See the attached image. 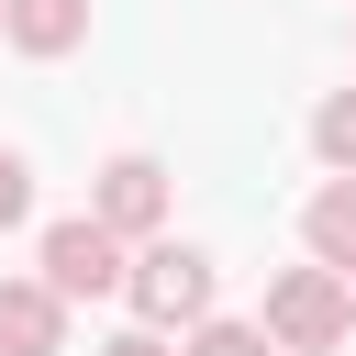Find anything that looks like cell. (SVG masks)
Here are the masks:
<instances>
[{"label":"cell","instance_id":"obj_1","mask_svg":"<svg viewBox=\"0 0 356 356\" xmlns=\"http://www.w3.org/2000/svg\"><path fill=\"white\" fill-rule=\"evenodd\" d=\"M256 323L278 334V356H334V345L356 334V278L323 267V256H300V267L267 278V312H256Z\"/></svg>","mask_w":356,"mask_h":356},{"label":"cell","instance_id":"obj_2","mask_svg":"<svg viewBox=\"0 0 356 356\" xmlns=\"http://www.w3.org/2000/svg\"><path fill=\"white\" fill-rule=\"evenodd\" d=\"M33 267H44L67 300H122V278H134V234H111L100 211H67V222H44Z\"/></svg>","mask_w":356,"mask_h":356},{"label":"cell","instance_id":"obj_3","mask_svg":"<svg viewBox=\"0 0 356 356\" xmlns=\"http://www.w3.org/2000/svg\"><path fill=\"white\" fill-rule=\"evenodd\" d=\"M122 300H134V323H167V334H189V323L211 312V256H200V245H178V234H145V245H134V278H122Z\"/></svg>","mask_w":356,"mask_h":356},{"label":"cell","instance_id":"obj_4","mask_svg":"<svg viewBox=\"0 0 356 356\" xmlns=\"http://www.w3.org/2000/svg\"><path fill=\"white\" fill-rule=\"evenodd\" d=\"M89 211L111 222V234H167V211H178V178L145 156V145H122V156H100V178H89Z\"/></svg>","mask_w":356,"mask_h":356},{"label":"cell","instance_id":"obj_5","mask_svg":"<svg viewBox=\"0 0 356 356\" xmlns=\"http://www.w3.org/2000/svg\"><path fill=\"white\" fill-rule=\"evenodd\" d=\"M67 289L33 267V278H0V356H67Z\"/></svg>","mask_w":356,"mask_h":356},{"label":"cell","instance_id":"obj_6","mask_svg":"<svg viewBox=\"0 0 356 356\" xmlns=\"http://www.w3.org/2000/svg\"><path fill=\"white\" fill-rule=\"evenodd\" d=\"M0 44L33 56V67H56V56L89 44V0H11V11H0Z\"/></svg>","mask_w":356,"mask_h":356},{"label":"cell","instance_id":"obj_7","mask_svg":"<svg viewBox=\"0 0 356 356\" xmlns=\"http://www.w3.org/2000/svg\"><path fill=\"white\" fill-rule=\"evenodd\" d=\"M300 245L356 278V167H323V189L300 200Z\"/></svg>","mask_w":356,"mask_h":356},{"label":"cell","instance_id":"obj_8","mask_svg":"<svg viewBox=\"0 0 356 356\" xmlns=\"http://www.w3.org/2000/svg\"><path fill=\"white\" fill-rule=\"evenodd\" d=\"M178 345H189V356H278V334H267V323H234V312H200Z\"/></svg>","mask_w":356,"mask_h":356},{"label":"cell","instance_id":"obj_9","mask_svg":"<svg viewBox=\"0 0 356 356\" xmlns=\"http://www.w3.org/2000/svg\"><path fill=\"white\" fill-rule=\"evenodd\" d=\"M312 156H323V167H356V89H323V111H312Z\"/></svg>","mask_w":356,"mask_h":356},{"label":"cell","instance_id":"obj_10","mask_svg":"<svg viewBox=\"0 0 356 356\" xmlns=\"http://www.w3.org/2000/svg\"><path fill=\"white\" fill-rule=\"evenodd\" d=\"M33 211V167H22V145H0V234Z\"/></svg>","mask_w":356,"mask_h":356},{"label":"cell","instance_id":"obj_11","mask_svg":"<svg viewBox=\"0 0 356 356\" xmlns=\"http://www.w3.org/2000/svg\"><path fill=\"white\" fill-rule=\"evenodd\" d=\"M100 356H189V345H167V323H122Z\"/></svg>","mask_w":356,"mask_h":356},{"label":"cell","instance_id":"obj_12","mask_svg":"<svg viewBox=\"0 0 356 356\" xmlns=\"http://www.w3.org/2000/svg\"><path fill=\"white\" fill-rule=\"evenodd\" d=\"M0 11H11V0H0Z\"/></svg>","mask_w":356,"mask_h":356}]
</instances>
